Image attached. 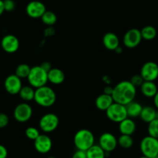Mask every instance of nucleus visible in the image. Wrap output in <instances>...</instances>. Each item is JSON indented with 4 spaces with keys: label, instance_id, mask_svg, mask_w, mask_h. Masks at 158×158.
Here are the masks:
<instances>
[{
    "label": "nucleus",
    "instance_id": "obj_1",
    "mask_svg": "<svg viewBox=\"0 0 158 158\" xmlns=\"http://www.w3.org/2000/svg\"><path fill=\"white\" fill-rule=\"evenodd\" d=\"M136 95V88L130 81H122L113 87L112 96L114 102L127 106L134 101Z\"/></svg>",
    "mask_w": 158,
    "mask_h": 158
},
{
    "label": "nucleus",
    "instance_id": "obj_2",
    "mask_svg": "<svg viewBox=\"0 0 158 158\" xmlns=\"http://www.w3.org/2000/svg\"><path fill=\"white\" fill-rule=\"evenodd\" d=\"M57 99L55 92L48 85L38 88L35 90L34 101L38 106L48 108L54 106Z\"/></svg>",
    "mask_w": 158,
    "mask_h": 158
},
{
    "label": "nucleus",
    "instance_id": "obj_3",
    "mask_svg": "<svg viewBox=\"0 0 158 158\" xmlns=\"http://www.w3.org/2000/svg\"><path fill=\"white\" fill-rule=\"evenodd\" d=\"M74 143L77 150L87 151L95 144V136L91 130L81 129L74 134Z\"/></svg>",
    "mask_w": 158,
    "mask_h": 158
},
{
    "label": "nucleus",
    "instance_id": "obj_4",
    "mask_svg": "<svg viewBox=\"0 0 158 158\" xmlns=\"http://www.w3.org/2000/svg\"><path fill=\"white\" fill-rule=\"evenodd\" d=\"M27 80L30 85L34 89L43 87L47 85V83L48 82V72L44 71L40 65L31 67Z\"/></svg>",
    "mask_w": 158,
    "mask_h": 158
},
{
    "label": "nucleus",
    "instance_id": "obj_5",
    "mask_svg": "<svg viewBox=\"0 0 158 158\" xmlns=\"http://www.w3.org/2000/svg\"><path fill=\"white\" fill-rule=\"evenodd\" d=\"M139 148L143 156L156 158L158 155V139L148 135L142 139Z\"/></svg>",
    "mask_w": 158,
    "mask_h": 158
},
{
    "label": "nucleus",
    "instance_id": "obj_6",
    "mask_svg": "<svg viewBox=\"0 0 158 158\" xmlns=\"http://www.w3.org/2000/svg\"><path fill=\"white\" fill-rule=\"evenodd\" d=\"M106 114L109 120L118 123L128 117L126 106L116 102H113L109 106L106 111Z\"/></svg>",
    "mask_w": 158,
    "mask_h": 158
},
{
    "label": "nucleus",
    "instance_id": "obj_7",
    "mask_svg": "<svg viewBox=\"0 0 158 158\" xmlns=\"http://www.w3.org/2000/svg\"><path fill=\"white\" fill-rule=\"evenodd\" d=\"M59 125V118L54 113H47L40 118L39 121L40 129L47 133H52Z\"/></svg>",
    "mask_w": 158,
    "mask_h": 158
},
{
    "label": "nucleus",
    "instance_id": "obj_8",
    "mask_svg": "<svg viewBox=\"0 0 158 158\" xmlns=\"http://www.w3.org/2000/svg\"><path fill=\"white\" fill-rule=\"evenodd\" d=\"M33 115V109L27 102H21L16 106L13 111V117L17 122L26 123L31 118Z\"/></svg>",
    "mask_w": 158,
    "mask_h": 158
},
{
    "label": "nucleus",
    "instance_id": "obj_9",
    "mask_svg": "<svg viewBox=\"0 0 158 158\" xmlns=\"http://www.w3.org/2000/svg\"><path fill=\"white\" fill-rule=\"evenodd\" d=\"M140 30L136 28H133L127 31L123 36V44L126 48L133 49L136 48L142 41Z\"/></svg>",
    "mask_w": 158,
    "mask_h": 158
},
{
    "label": "nucleus",
    "instance_id": "obj_10",
    "mask_svg": "<svg viewBox=\"0 0 158 158\" xmlns=\"http://www.w3.org/2000/svg\"><path fill=\"white\" fill-rule=\"evenodd\" d=\"M139 74L144 81H156L158 78V64L153 61L146 62L141 68Z\"/></svg>",
    "mask_w": 158,
    "mask_h": 158
},
{
    "label": "nucleus",
    "instance_id": "obj_11",
    "mask_svg": "<svg viewBox=\"0 0 158 158\" xmlns=\"http://www.w3.org/2000/svg\"><path fill=\"white\" fill-rule=\"evenodd\" d=\"M23 87L22 79L19 78L16 74H10L4 81V88L6 91L10 95H17L19 93Z\"/></svg>",
    "mask_w": 158,
    "mask_h": 158
},
{
    "label": "nucleus",
    "instance_id": "obj_12",
    "mask_svg": "<svg viewBox=\"0 0 158 158\" xmlns=\"http://www.w3.org/2000/svg\"><path fill=\"white\" fill-rule=\"evenodd\" d=\"M98 145L106 152L109 153L115 150L118 146V139L111 133H104L100 136Z\"/></svg>",
    "mask_w": 158,
    "mask_h": 158
},
{
    "label": "nucleus",
    "instance_id": "obj_13",
    "mask_svg": "<svg viewBox=\"0 0 158 158\" xmlns=\"http://www.w3.org/2000/svg\"><path fill=\"white\" fill-rule=\"evenodd\" d=\"M47 11L46 6L40 1L33 0L27 4L26 7V13L28 16L33 19H39L41 18L44 13Z\"/></svg>",
    "mask_w": 158,
    "mask_h": 158
},
{
    "label": "nucleus",
    "instance_id": "obj_14",
    "mask_svg": "<svg viewBox=\"0 0 158 158\" xmlns=\"http://www.w3.org/2000/svg\"><path fill=\"white\" fill-rule=\"evenodd\" d=\"M1 47L5 52L13 54L19 50V40L15 35L7 34L1 40Z\"/></svg>",
    "mask_w": 158,
    "mask_h": 158
},
{
    "label": "nucleus",
    "instance_id": "obj_15",
    "mask_svg": "<svg viewBox=\"0 0 158 158\" xmlns=\"http://www.w3.org/2000/svg\"><path fill=\"white\" fill-rule=\"evenodd\" d=\"M52 140L46 134H40L34 140V147L40 153H48L52 148Z\"/></svg>",
    "mask_w": 158,
    "mask_h": 158
},
{
    "label": "nucleus",
    "instance_id": "obj_16",
    "mask_svg": "<svg viewBox=\"0 0 158 158\" xmlns=\"http://www.w3.org/2000/svg\"><path fill=\"white\" fill-rule=\"evenodd\" d=\"M136 125L133 118H126L125 119L118 123V130L123 135H130L132 136L136 132Z\"/></svg>",
    "mask_w": 158,
    "mask_h": 158
},
{
    "label": "nucleus",
    "instance_id": "obj_17",
    "mask_svg": "<svg viewBox=\"0 0 158 158\" xmlns=\"http://www.w3.org/2000/svg\"><path fill=\"white\" fill-rule=\"evenodd\" d=\"M102 43L106 49L114 51L119 46V39L115 33L109 32L103 36Z\"/></svg>",
    "mask_w": 158,
    "mask_h": 158
},
{
    "label": "nucleus",
    "instance_id": "obj_18",
    "mask_svg": "<svg viewBox=\"0 0 158 158\" xmlns=\"http://www.w3.org/2000/svg\"><path fill=\"white\" fill-rule=\"evenodd\" d=\"M114 102V100L112 96L110 95L102 93L98 95L96 98L95 102V106L98 109L101 111H105L106 112L109 106Z\"/></svg>",
    "mask_w": 158,
    "mask_h": 158
},
{
    "label": "nucleus",
    "instance_id": "obj_19",
    "mask_svg": "<svg viewBox=\"0 0 158 158\" xmlns=\"http://www.w3.org/2000/svg\"><path fill=\"white\" fill-rule=\"evenodd\" d=\"M48 81L54 85H60L65 79V74L60 68H52L48 73Z\"/></svg>",
    "mask_w": 158,
    "mask_h": 158
},
{
    "label": "nucleus",
    "instance_id": "obj_20",
    "mask_svg": "<svg viewBox=\"0 0 158 158\" xmlns=\"http://www.w3.org/2000/svg\"><path fill=\"white\" fill-rule=\"evenodd\" d=\"M139 88L143 95L147 98H153L158 91V88L154 81H144Z\"/></svg>",
    "mask_w": 158,
    "mask_h": 158
},
{
    "label": "nucleus",
    "instance_id": "obj_21",
    "mask_svg": "<svg viewBox=\"0 0 158 158\" xmlns=\"http://www.w3.org/2000/svg\"><path fill=\"white\" fill-rule=\"evenodd\" d=\"M126 107H127V116L131 118L139 117L141 111L143 109V106H141L140 103L136 101H133L130 102L128 105L126 106Z\"/></svg>",
    "mask_w": 158,
    "mask_h": 158
},
{
    "label": "nucleus",
    "instance_id": "obj_22",
    "mask_svg": "<svg viewBox=\"0 0 158 158\" xmlns=\"http://www.w3.org/2000/svg\"><path fill=\"white\" fill-rule=\"evenodd\" d=\"M156 108H153L152 106H144V107H143L142 111H141L139 118L144 123H150L156 118Z\"/></svg>",
    "mask_w": 158,
    "mask_h": 158
},
{
    "label": "nucleus",
    "instance_id": "obj_23",
    "mask_svg": "<svg viewBox=\"0 0 158 158\" xmlns=\"http://www.w3.org/2000/svg\"><path fill=\"white\" fill-rule=\"evenodd\" d=\"M87 158H106V152L99 145L94 144L86 151Z\"/></svg>",
    "mask_w": 158,
    "mask_h": 158
},
{
    "label": "nucleus",
    "instance_id": "obj_24",
    "mask_svg": "<svg viewBox=\"0 0 158 158\" xmlns=\"http://www.w3.org/2000/svg\"><path fill=\"white\" fill-rule=\"evenodd\" d=\"M19 97L21 99H23L25 102H30L34 99L35 95V90L34 88H33L30 85H25L23 86L21 89L20 92L19 93Z\"/></svg>",
    "mask_w": 158,
    "mask_h": 158
},
{
    "label": "nucleus",
    "instance_id": "obj_25",
    "mask_svg": "<svg viewBox=\"0 0 158 158\" xmlns=\"http://www.w3.org/2000/svg\"><path fill=\"white\" fill-rule=\"evenodd\" d=\"M141 36L146 40H152L156 36V30L153 26H146L140 30Z\"/></svg>",
    "mask_w": 158,
    "mask_h": 158
},
{
    "label": "nucleus",
    "instance_id": "obj_26",
    "mask_svg": "<svg viewBox=\"0 0 158 158\" xmlns=\"http://www.w3.org/2000/svg\"><path fill=\"white\" fill-rule=\"evenodd\" d=\"M57 17L55 13L52 11L47 10L41 17V20L48 27H53L57 22Z\"/></svg>",
    "mask_w": 158,
    "mask_h": 158
},
{
    "label": "nucleus",
    "instance_id": "obj_27",
    "mask_svg": "<svg viewBox=\"0 0 158 158\" xmlns=\"http://www.w3.org/2000/svg\"><path fill=\"white\" fill-rule=\"evenodd\" d=\"M31 70V67L27 64H20L18 65L15 71V74L19 78H27Z\"/></svg>",
    "mask_w": 158,
    "mask_h": 158
},
{
    "label": "nucleus",
    "instance_id": "obj_28",
    "mask_svg": "<svg viewBox=\"0 0 158 158\" xmlns=\"http://www.w3.org/2000/svg\"><path fill=\"white\" fill-rule=\"evenodd\" d=\"M133 141L132 136L130 135H123L118 138V145L123 149H130L133 146Z\"/></svg>",
    "mask_w": 158,
    "mask_h": 158
},
{
    "label": "nucleus",
    "instance_id": "obj_29",
    "mask_svg": "<svg viewBox=\"0 0 158 158\" xmlns=\"http://www.w3.org/2000/svg\"><path fill=\"white\" fill-rule=\"evenodd\" d=\"M147 132L149 136L158 139V118H155L148 123Z\"/></svg>",
    "mask_w": 158,
    "mask_h": 158
},
{
    "label": "nucleus",
    "instance_id": "obj_30",
    "mask_svg": "<svg viewBox=\"0 0 158 158\" xmlns=\"http://www.w3.org/2000/svg\"><path fill=\"white\" fill-rule=\"evenodd\" d=\"M25 134L26 136H27L28 139L34 141L35 139L40 135V133L37 128H36V127H30L27 128V130H26L25 131Z\"/></svg>",
    "mask_w": 158,
    "mask_h": 158
},
{
    "label": "nucleus",
    "instance_id": "obj_31",
    "mask_svg": "<svg viewBox=\"0 0 158 158\" xmlns=\"http://www.w3.org/2000/svg\"><path fill=\"white\" fill-rule=\"evenodd\" d=\"M144 80L142 77V76L140 74H135L133 77H131V80H130V82L136 88L140 87L141 85L143 83Z\"/></svg>",
    "mask_w": 158,
    "mask_h": 158
},
{
    "label": "nucleus",
    "instance_id": "obj_32",
    "mask_svg": "<svg viewBox=\"0 0 158 158\" xmlns=\"http://www.w3.org/2000/svg\"><path fill=\"white\" fill-rule=\"evenodd\" d=\"M6 12H13L16 9V2L13 0H3Z\"/></svg>",
    "mask_w": 158,
    "mask_h": 158
},
{
    "label": "nucleus",
    "instance_id": "obj_33",
    "mask_svg": "<svg viewBox=\"0 0 158 158\" xmlns=\"http://www.w3.org/2000/svg\"><path fill=\"white\" fill-rule=\"evenodd\" d=\"M10 123V118L3 112H0V130L6 127Z\"/></svg>",
    "mask_w": 158,
    "mask_h": 158
},
{
    "label": "nucleus",
    "instance_id": "obj_34",
    "mask_svg": "<svg viewBox=\"0 0 158 158\" xmlns=\"http://www.w3.org/2000/svg\"><path fill=\"white\" fill-rule=\"evenodd\" d=\"M71 158H87L86 151L77 150L74 153H73L72 157Z\"/></svg>",
    "mask_w": 158,
    "mask_h": 158
},
{
    "label": "nucleus",
    "instance_id": "obj_35",
    "mask_svg": "<svg viewBox=\"0 0 158 158\" xmlns=\"http://www.w3.org/2000/svg\"><path fill=\"white\" fill-rule=\"evenodd\" d=\"M8 150L5 146L0 144V158H7Z\"/></svg>",
    "mask_w": 158,
    "mask_h": 158
},
{
    "label": "nucleus",
    "instance_id": "obj_36",
    "mask_svg": "<svg viewBox=\"0 0 158 158\" xmlns=\"http://www.w3.org/2000/svg\"><path fill=\"white\" fill-rule=\"evenodd\" d=\"M40 66H41V68H43L44 71H46L48 73V71H50V70L52 68V66H51V64L50 63V62L48 61H45V62H43V63L40 64Z\"/></svg>",
    "mask_w": 158,
    "mask_h": 158
},
{
    "label": "nucleus",
    "instance_id": "obj_37",
    "mask_svg": "<svg viewBox=\"0 0 158 158\" xmlns=\"http://www.w3.org/2000/svg\"><path fill=\"white\" fill-rule=\"evenodd\" d=\"M54 33H55V30H54V29L52 27H48L44 31V34L46 36H51Z\"/></svg>",
    "mask_w": 158,
    "mask_h": 158
},
{
    "label": "nucleus",
    "instance_id": "obj_38",
    "mask_svg": "<svg viewBox=\"0 0 158 158\" xmlns=\"http://www.w3.org/2000/svg\"><path fill=\"white\" fill-rule=\"evenodd\" d=\"M103 93L107 94V95H112V92H113V87L110 85H107L104 88V90H103Z\"/></svg>",
    "mask_w": 158,
    "mask_h": 158
},
{
    "label": "nucleus",
    "instance_id": "obj_39",
    "mask_svg": "<svg viewBox=\"0 0 158 158\" xmlns=\"http://www.w3.org/2000/svg\"><path fill=\"white\" fill-rule=\"evenodd\" d=\"M102 81H104V83H106L107 85H109L111 84V79H110V77H109L108 75L103 76Z\"/></svg>",
    "mask_w": 158,
    "mask_h": 158
},
{
    "label": "nucleus",
    "instance_id": "obj_40",
    "mask_svg": "<svg viewBox=\"0 0 158 158\" xmlns=\"http://www.w3.org/2000/svg\"><path fill=\"white\" fill-rule=\"evenodd\" d=\"M4 12H5V9H4L3 0H0V16L3 14Z\"/></svg>",
    "mask_w": 158,
    "mask_h": 158
},
{
    "label": "nucleus",
    "instance_id": "obj_41",
    "mask_svg": "<svg viewBox=\"0 0 158 158\" xmlns=\"http://www.w3.org/2000/svg\"><path fill=\"white\" fill-rule=\"evenodd\" d=\"M153 103H154L155 108L158 110V91L156 95H155V96L153 97Z\"/></svg>",
    "mask_w": 158,
    "mask_h": 158
},
{
    "label": "nucleus",
    "instance_id": "obj_42",
    "mask_svg": "<svg viewBox=\"0 0 158 158\" xmlns=\"http://www.w3.org/2000/svg\"><path fill=\"white\" fill-rule=\"evenodd\" d=\"M115 51V52L116 53V54H120L121 53L123 52V48H121L120 46H118V48H117L116 49H115V51Z\"/></svg>",
    "mask_w": 158,
    "mask_h": 158
},
{
    "label": "nucleus",
    "instance_id": "obj_43",
    "mask_svg": "<svg viewBox=\"0 0 158 158\" xmlns=\"http://www.w3.org/2000/svg\"><path fill=\"white\" fill-rule=\"evenodd\" d=\"M139 158H149V157H147V156H140V157H139Z\"/></svg>",
    "mask_w": 158,
    "mask_h": 158
},
{
    "label": "nucleus",
    "instance_id": "obj_44",
    "mask_svg": "<svg viewBox=\"0 0 158 158\" xmlns=\"http://www.w3.org/2000/svg\"><path fill=\"white\" fill-rule=\"evenodd\" d=\"M48 158H55V157H54V156H49V157H48Z\"/></svg>",
    "mask_w": 158,
    "mask_h": 158
},
{
    "label": "nucleus",
    "instance_id": "obj_45",
    "mask_svg": "<svg viewBox=\"0 0 158 158\" xmlns=\"http://www.w3.org/2000/svg\"><path fill=\"white\" fill-rule=\"evenodd\" d=\"M156 158H158V155H157V156H156Z\"/></svg>",
    "mask_w": 158,
    "mask_h": 158
}]
</instances>
